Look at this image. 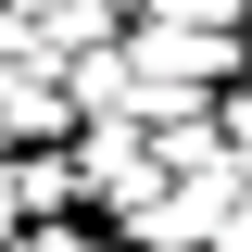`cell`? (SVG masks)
<instances>
[{"instance_id": "obj_2", "label": "cell", "mask_w": 252, "mask_h": 252, "mask_svg": "<svg viewBox=\"0 0 252 252\" xmlns=\"http://www.w3.org/2000/svg\"><path fill=\"white\" fill-rule=\"evenodd\" d=\"M76 177H89V215H126L139 189H164V152L139 114H76Z\"/></svg>"}, {"instance_id": "obj_6", "label": "cell", "mask_w": 252, "mask_h": 252, "mask_svg": "<svg viewBox=\"0 0 252 252\" xmlns=\"http://www.w3.org/2000/svg\"><path fill=\"white\" fill-rule=\"evenodd\" d=\"M126 13H177V26H240V0H126Z\"/></svg>"}, {"instance_id": "obj_7", "label": "cell", "mask_w": 252, "mask_h": 252, "mask_svg": "<svg viewBox=\"0 0 252 252\" xmlns=\"http://www.w3.org/2000/svg\"><path fill=\"white\" fill-rule=\"evenodd\" d=\"M215 252H252V189L227 202V227H215Z\"/></svg>"}, {"instance_id": "obj_5", "label": "cell", "mask_w": 252, "mask_h": 252, "mask_svg": "<svg viewBox=\"0 0 252 252\" xmlns=\"http://www.w3.org/2000/svg\"><path fill=\"white\" fill-rule=\"evenodd\" d=\"M215 126H227V164L252 177V76H227V89H215Z\"/></svg>"}, {"instance_id": "obj_1", "label": "cell", "mask_w": 252, "mask_h": 252, "mask_svg": "<svg viewBox=\"0 0 252 252\" xmlns=\"http://www.w3.org/2000/svg\"><path fill=\"white\" fill-rule=\"evenodd\" d=\"M126 63H139V89H227V76H252V38L240 26H177V13H126Z\"/></svg>"}, {"instance_id": "obj_11", "label": "cell", "mask_w": 252, "mask_h": 252, "mask_svg": "<svg viewBox=\"0 0 252 252\" xmlns=\"http://www.w3.org/2000/svg\"><path fill=\"white\" fill-rule=\"evenodd\" d=\"M0 13H13V0H0Z\"/></svg>"}, {"instance_id": "obj_3", "label": "cell", "mask_w": 252, "mask_h": 252, "mask_svg": "<svg viewBox=\"0 0 252 252\" xmlns=\"http://www.w3.org/2000/svg\"><path fill=\"white\" fill-rule=\"evenodd\" d=\"M13 202H26V215H89L76 139H38V152H13Z\"/></svg>"}, {"instance_id": "obj_8", "label": "cell", "mask_w": 252, "mask_h": 252, "mask_svg": "<svg viewBox=\"0 0 252 252\" xmlns=\"http://www.w3.org/2000/svg\"><path fill=\"white\" fill-rule=\"evenodd\" d=\"M13 227H26V202H13V152H0V252H13Z\"/></svg>"}, {"instance_id": "obj_4", "label": "cell", "mask_w": 252, "mask_h": 252, "mask_svg": "<svg viewBox=\"0 0 252 252\" xmlns=\"http://www.w3.org/2000/svg\"><path fill=\"white\" fill-rule=\"evenodd\" d=\"M13 252H126L114 227H89V215H26L13 227Z\"/></svg>"}, {"instance_id": "obj_10", "label": "cell", "mask_w": 252, "mask_h": 252, "mask_svg": "<svg viewBox=\"0 0 252 252\" xmlns=\"http://www.w3.org/2000/svg\"><path fill=\"white\" fill-rule=\"evenodd\" d=\"M0 152H13V139H0Z\"/></svg>"}, {"instance_id": "obj_9", "label": "cell", "mask_w": 252, "mask_h": 252, "mask_svg": "<svg viewBox=\"0 0 252 252\" xmlns=\"http://www.w3.org/2000/svg\"><path fill=\"white\" fill-rule=\"evenodd\" d=\"M240 38H252V0H240Z\"/></svg>"}]
</instances>
